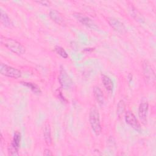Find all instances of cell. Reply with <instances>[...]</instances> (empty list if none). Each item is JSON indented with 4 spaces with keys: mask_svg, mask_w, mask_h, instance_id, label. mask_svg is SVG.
Wrapping results in <instances>:
<instances>
[{
    "mask_svg": "<svg viewBox=\"0 0 156 156\" xmlns=\"http://www.w3.org/2000/svg\"><path fill=\"white\" fill-rule=\"evenodd\" d=\"M37 3L38 4H41V5H46V6H48L50 4V2L49 1H37Z\"/></svg>",
    "mask_w": 156,
    "mask_h": 156,
    "instance_id": "cell-20",
    "label": "cell"
},
{
    "mask_svg": "<svg viewBox=\"0 0 156 156\" xmlns=\"http://www.w3.org/2000/svg\"><path fill=\"white\" fill-rule=\"evenodd\" d=\"M0 72L1 74L9 77L18 79L21 76L20 70L2 63L0 65Z\"/></svg>",
    "mask_w": 156,
    "mask_h": 156,
    "instance_id": "cell-3",
    "label": "cell"
},
{
    "mask_svg": "<svg viewBox=\"0 0 156 156\" xmlns=\"http://www.w3.org/2000/svg\"><path fill=\"white\" fill-rule=\"evenodd\" d=\"M58 80L61 86L65 89H68L72 85V80L64 69H60Z\"/></svg>",
    "mask_w": 156,
    "mask_h": 156,
    "instance_id": "cell-6",
    "label": "cell"
},
{
    "mask_svg": "<svg viewBox=\"0 0 156 156\" xmlns=\"http://www.w3.org/2000/svg\"><path fill=\"white\" fill-rule=\"evenodd\" d=\"M74 16L82 24H83L90 28H91V29L97 28V26L94 23V22L89 17L85 16V15L80 13H76L74 14Z\"/></svg>",
    "mask_w": 156,
    "mask_h": 156,
    "instance_id": "cell-7",
    "label": "cell"
},
{
    "mask_svg": "<svg viewBox=\"0 0 156 156\" xmlns=\"http://www.w3.org/2000/svg\"><path fill=\"white\" fill-rule=\"evenodd\" d=\"M55 51L57 52V53L58 54L63 58H66L68 57V55L67 54L66 52L65 51V50L63 48H62L60 46H57L55 47Z\"/></svg>",
    "mask_w": 156,
    "mask_h": 156,
    "instance_id": "cell-17",
    "label": "cell"
},
{
    "mask_svg": "<svg viewBox=\"0 0 156 156\" xmlns=\"http://www.w3.org/2000/svg\"><path fill=\"white\" fill-rule=\"evenodd\" d=\"M43 154H44V155H47V156H48V155H52L51 151L50 150H49V149H47L44 150Z\"/></svg>",
    "mask_w": 156,
    "mask_h": 156,
    "instance_id": "cell-21",
    "label": "cell"
},
{
    "mask_svg": "<svg viewBox=\"0 0 156 156\" xmlns=\"http://www.w3.org/2000/svg\"><path fill=\"white\" fill-rule=\"evenodd\" d=\"M21 135L18 132H15L13 135V140L9 147V154L10 155H18V149L20 145Z\"/></svg>",
    "mask_w": 156,
    "mask_h": 156,
    "instance_id": "cell-4",
    "label": "cell"
},
{
    "mask_svg": "<svg viewBox=\"0 0 156 156\" xmlns=\"http://www.w3.org/2000/svg\"><path fill=\"white\" fill-rule=\"evenodd\" d=\"M125 108V104H124V102L122 100H121L119 101V102L118 104V107H117V113L118 115H120L121 113H122V112H124Z\"/></svg>",
    "mask_w": 156,
    "mask_h": 156,
    "instance_id": "cell-18",
    "label": "cell"
},
{
    "mask_svg": "<svg viewBox=\"0 0 156 156\" xmlns=\"http://www.w3.org/2000/svg\"><path fill=\"white\" fill-rule=\"evenodd\" d=\"M132 14L133 16L135 17V19L137 20L138 21H141L142 20H143V18L142 15L136 10L132 9Z\"/></svg>",
    "mask_w": 156,
    "mask_h": 156,
    "instance_id": "cell-19",
    "label": "cell"
},
{
    "mask_svg": "<svg viewBox=\"0 0 156 156\" xmlns=\"http://www.w3.org/2000/svg\"><path fill=\"white\" fill-rule=\"evenodd\" d=\"M143 69H144V74L145 76L146 79L148 82H151V83L154 82L155 80V76L154 70L152 69V67L150 66V65L147 62H145L144 63V66H143Z\"/></svg>",
    "mask_w": 156,
    "mask_h": 156,
    "instance_id": "cell-10",
    "label": "cell"
},
{
    "mask_svg": "<svg viewBox=\"0 0 156 156\" xmlns=\"http://www.w3.org/2000/svg\"><path fill=\"white\" fill-rule=\"evenodd\" d=\"M102 81L103 85H104V87L105 88V89L108 91L112 92L113 91V82L111 80V79L106 75H102Z\"/></svg>",
    "mask_w": 156,
    "mask_h": 156,
    "instance_id": "cell-14",
    "label": "cell"
},
{
    "mask_svg": "<svg viewBox=\"0 0 156 156\" xmlns=\"http://www.w3.org/2000/svg\"><path fill=\"white\" fill-rule=\"evenodd\" d=\"M149 108V104L147 101H142L138 107V116L140 119L143 122H146V117Z\"/></svg>",
    "mask_w": 156,
    "mask_h": 156,
    "instance_id": "cell-9",
    "label": "cell"
},
{
    "mask_svg": "<svg viewBox=\"0 0 156 156\" xmlns=\"http://www.w3.org/2000/svg\"><path fill=\"white\" fill-rule=\"evenodd\" d=\"M49 16L56 23L60 25L65 24V21L63 20V18L60 15V13L58 12L57 10H51L49 12Z\"/></svg>",
    "mask_w": 156,
    "mask_h": 156,
    "instance_id": "cell-11",
    "label": "cell"
},
{
    "mask_svg": "<svg viewBox=\"0 0 156 156\" xmlns=\"http://www.w3.org/2000/svg\"><path fill=\"white\" fill-rule=\"evenodd\" d=\"M43 136L44 141L47 145L50 146L52 143V137L51 132V127L49 124H46L43 130Z\"/></svg>",
    "mask_w": 156,
    "mask_h": 156,
    "instance_id": "cell-13",
    "label": "cell"
},
{
    "mask_svg": "<svg viewBox=\"0 0 156 156\" xmlns=\"http://www.w3.org/2000/svg\"><path fill=\"white\" fill-rule=\"evenodd\" d=\"M1 22L6 27H10L12 25V23L9 16L2 9L1 10Z\"/></svg>",
    "mask_w": 156,
    "mask_h": 156,
    "instance_id": "cell-16",
    "label": "cell"
},
{
    "mask_svg": "<svg viewBox=\"0 0 156 156\" xmlns=\"http://www.w3.org/2000/svg\"><path fill=\"white\" fill-rule=\"evenodd\" d=\"M125 120L126 123L130 126L135 130L140 132L141 131V126L135 116L130 111H127L125 114Z\"/></svg>",
    "mask_w": 156,
    "mask_h": 156,
    "instance_id": "cell-5",
    "label": "cell"
},
{
    "mask_svg": "<svg viewBox=\"0 0 156 156\" xmlns=\"http://www.w3.org/2000/svg\"><path fill=\"white\" fill-rule=\"evenodd\" d=\"M0 41L2 45L18 55H21L25 52V48L19 42L12 38H6L1 35Z\"/></svg>",
    "mask_w": 156,
    "mask_h": 156,
    "instance_id": "cell-1",
    "label": "cell"
},
{
    "mask_svg": "<svg viewBox=\"0 0 156 156\" xmlns=\"http://www.w3.org/2000/svg\"><path fill=\"white\" fill-rule=\"evenodd\" d=\"M108 23L115 30L116 32L120 33V34H124L126 32V27L123 23H122L121 21H119L118 20L114 18H109Z\"/></svg>",
    "mask_w": 156,
    "mask_h": 156,
    "instance_id": "cell-8",
    "label": "cell"
},
{
    "mask_svg": "<svg viewBox=\"0 0 156 156\" xmlns=\"http://www.w3.org/2000/svg\"><path fill=\"white\" fill-rule=\"evenodd\" d=\"M21 83L23 84V85L28 87L29 88H30L35 94H39L41 93V91L40 89V88L34 83L27 82H21Z\"/></svg>",
    "mask_w": 156,
    "mask_h": 156,
    "instance_id": "cell-15",
    "label": "cell"
},
{
    "mask_svg": "<svg viewBox=\"0 0 156 156\" xmlns=\"http://www.w3.org/2000/svg\"><path fill=\"white\" fill-rule=\"evenodd\" d=\"M93 94L96 101L100 104L102 105L104 102V96L102 91L99 87H94L93 88Z\"/></svg>",
    "mask_w": 156,
    "mask_h": 156,
    "instance_id": "cell-12",
    "label": "cell"
},
{
    "mask_svg": "<svg viewBox=\"0 0 156 156\" xmlns=\"http://www.w3.org/2000/svg\"><path fill=\"white\" fill-rule=\"evenodd\" d=\"M90 123L92 130L96 135H99L101 132V126L98 110L95 107L91 108L89 115Z\"/></svg>",
    "mask_w": 156,
    "mask_h": 156,
    "instance_id": "cell-2",
    "label": "cell"
}]
</instances>
